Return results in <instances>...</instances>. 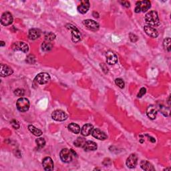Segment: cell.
Here are the masks:
<instances>
[{
  "instance_id": "cell-6",
  "label": "cell",
  "mask_w": 171,
  "mask_h": 171,
  "mask_svg": "<svg viewBox=\"0 0 171 171\" xmlns=\"http://www.w3.org/2000/svg\"><path fill=\"white\" fill-rule=\"evenodd\" d=\"M52 118L56 121H64L68 118V115L65 112L61 110H56L52 114Z\"/></svg>"
},
{
  "instance_id": "cell-32",
  "label": "cell",
  "mask_w": 171,
  "mask_h": 171,
  "mask_svg": "<svg viewBox=\"0 0 171 171\" xmlns=\"http://www.w3.org/2000/svg\"><path fill=\"white\" fill-rule=\"evenodd\" d=\"M26 62L28 63H31V64L32 63H34L36 62V58L34 57V56L29 55L26 58Z\"/></svg>"
},
{
  "instance_id": "cell-26",
  "label": "cell",
  "mask_w": 171,
  "mask_h": 171,
  "mask_svg": "<svg viewBox=\"0 0 171 171\" xmlns=\"http://www.w3.org/2000/svg\"><path fill=\"white\" fill-rule=\"evenodd\" d=\"M44 37L46 42H51L55 39L56 35L52 32H46L45 33Z\"/></svg>"
},
{
  "instance_id": "cell-39",
  "label": "cell",
  "mask_w": 171,
  "mask_h": 171,
  "mask_svg": "<svg viewBox=\"0 0 171 171\" xmlns=\"http://www.w3.org/2000/svg\"><path fill=\"white\" fill-rule=\"evenodd\" d=\"M93 16L94 17V18H99V14L97 12H93Z\"/></svg>"
},
{
  "instance_id": "cell-35",
  "label": "cell",
  "mask_w": 171,
  "mask_h": 171,
  "mask_svg": "<svg viewBox=\"0 0 171 171\" xmlns=\"http://www.w3.org/2000/svg\"><path fill=\"white\" fill-rule=\"evenodd\" d=\"M11 125L15 129H18L19 128V125L18 121H16V120H12V121L11 122Z\"/></svg>"
},
{
  "instance_id": "cell-31",
  "label": "cell",
  "mask_w": 171,
  "mask_h": 171,
  "mask_svg": "<svg viewBox=\"0 0 171 171\" xmlns=\"http://www.w3.org/2000/svg\"><path fill=\"white\" fill-rule=\"evenodd\" d=\"M160 112L165 116H168L170 114V110L169 108H166L165 106H162L160 108Z\"/></svg>"
},
{
  "instance_id": "cell-10",
  "label": "cell",
  "mask_w": 171,
  "mask_h": 171,
  "mask_svg": "<svg viewBox=\"0 0 171 171\" xmlns=\"http://www.w3.org/2000/svg\"><path fill=\"white\" fill-rule=\"evenodd\" d=\"M13 16L9 12L3 13L1 18V23L3 26H9L13 22Z\"/></svg>"
},
{
  "instance_id": "cell-12",
  "label": "cell",
  "mask_w": 171,
  "mask_h": 171,
  "mask_svg": "<svg viewBox=\"0 0 171 171\" xmlns=\"http://www.w3.org/2000/svg\"><path fill=\"white\" fill-rule=\"evenodd\" d=\"M42 165L44 170L47 171L53 170V167H54L53 160L50 157H46L45 159H43L42 161Z\"/></svg>"
},
{
  "instance_id": "cell-3",
  "label": "cell",
  "mask_w": 171,
  "mask_h": 171,
  "mask_svg": "<svg viewBox=\"0 0 171 171\" xmlns=\"http://www.w3.org/2000/svg\"><path fill=\"white\" fill-rule=\"evenodd\" d=\"M16 107L19 111L23 112L28 111L29 108V102L26 98H20L16 102Z\"/></svg>"
},
{
  "instance_id": "cell-5",
  "label": "cell",
  "mask_w": 171,
  "mask_h": 171,
  "mask_svg": "<svg viewBox=\"0 0 171 171\" xmlns=\"http://www.w3.org/2000/svg\"><path fill=\"white\" fill-rule=\"evenodd\" d=\"M151 7V3L149 1H141L138 2L136 4L135 12L139 13L140 12H146Z\"/></svg>"
},
{
  "instance_id": "cell-25",
  "label": "cell",
  "mask_w": 171,
  "mask_h": 171,
  "mask_svg": "<svg viewBox=\"0 0 171 171\" xmlns=\"http://www.w3.org/2000/svg\"><path fill=\"white\" fill-rule=\"evenodd\" d=\"M52 48H53V46L50 42L46 41L43 43H42V50L44 52H49L52 49Z\"/></svg>"
},
{
  "instance_id": "cell-38",
  "label": "cell",
  "mask_w": 171,
  "mask_h": 171,
  "mask_svg": "<svg viewBox=\"0 0 171 171\" xmlns=\"http://www.w3.org/2000/svg\"><path fill=\"white\" fill-rule=\"evenodd\" d=\"M101 67H102V68L103 69V71L105 73L108 72V68H107V67L105 66V64H104V63H102Z\"/></svg>"
},
{
  "instance_id": "cell-37",
  "label": "cell",
  "mask_w": 171,
  "mask_h": 171,
  "mask_svg": "<svg viewBox=\"0 0 171 171\" xmlns=\"http://www.w3.org/2000/svg\"><path fill=\"white\" fill-rule=\"evenodd\" d=\"M120 3H121V4H122L123 6L126 7V8H129V7L130 6V3H129L128 2L124 1V2H121Z\"/></svg>"
},
{
  "instance_id": "cell-7",
  "label": "cell",
  "mask_w": 171,
  "mask_h": 171,
  "mask_svg": "<svg viewBox=\"0 0 171 171\" xmlns=\"http://www.w3.org/2000/svg\"><path fill=\"white\" fill-rule=\"evenodd\" d=\"M50 80V76L48 73H40L35 78V81L39 84H46Z\"/></svg>"
},
{
  "instance_id": "cell-27",
  "label": "cell",
  "mask_w": 171,
  "mask_h": 171,
  "mask_svg": "<svg viewBox=\"0 0 171 171\" xmlns=\"http://www.w3.org/2000/svg\"><path fill=\"white\" fill-rule=\"evenodd\" d=\"M86 142V140H84V139L81 138V137H79V138L77 139L74 144V145L77 147H83L84 145V144Z\"/></svg>"
},
{
  "instance_id": "cell-21",
  "label": "cell",
  "mask_w": 171,
  "mask_h": 171,
  "mask_svg": "<svg viewBox=\"0 0 171 171\" xmlns=\"http://www.w3.org/2000/svg\"><path fill=\"white\" fill-rule=\"evenodd\" d=\"M83 149L86 151H93L97 149V145L96 143L93 141H87L85 142L84 145L83 146Z\"/></svg>"
},
{
  "instance_id": "cell-19",
  "label": "cell",
  "mask_w": 171,
  "mask_h": 171,
  "mask_svg": "<svg viewBox=\"0 0 171 171\" xmlns=\"http://www.w3.org/2000/svg\"><path fill=\"white\" fill-rule=\"evenodd\" d=\"M41 36V31L38 29L33 28L29 29L28 33V37L30 39H38Z\"/></svg>"
},
{
  "instance_id": "cell-30",
  "label": "cell",
  "mask_w": 171,
  "mask_h": 171,
  "mask_svg": "<svg viewBox=\"0 0 171 171\" xmlns=\"http://www.w3.org/2000/svg\"><path fill=\"white\" fill-rule=\"evenodd\" d=\"M115 83H116V84L119 87V88H125V82H124V81L121 78H116L115 80Z\"/></svg>"
},
{
  "instance_id": "cell-36",
  "label": "cell",
  "mask_w": 171,
  "mask_h": 171,
  "mask_svg": "<svg viewBox=\"0 0 171 171\" xmlns=\"http://www.w3.org/2000/svg\"><path fill=\"white\" fill-rule=\"evenodd\" d=\"M130 39L132 42H136L138 40V37L134 33H130Z\"/></svg>"
},
{
  "instance_id": "cell-24",
  "label": "cell",
  "mask_w": 171,
  "mask_h": 171,
  "mask_svg": "<svg viewBox=\"0 0 171 171\" xmlns=\"http://www.w3.org/2000/svg\"><path fill=\"white\" fill-rule=\"evenodd\" d=\"M68 129L74 134H79L80 132V127L75 123H71L68 125Z\"/></svg>"
},
{
  "instance_id": "cell-40",
  "label": "cell",
  "mask_w": 171,
  "mask_h": 171,
  "mask_svg": "<svg viewBox=\"0 0 171 171\" xmlns=\"http://www.w3.org/2000/svg\"><path fill=\"white\" fill-rule=\"evenodd\" d=\"M149 139H149V140H151L152 142H155V139H154V138H152V137H149Z\"/></svg>"
},
{
  "instance_id": "cell-2",
  "label": "cell",
  "mask_w": 171,
  "mask_h": 171,
  "mask_svg": "<svg viewBox=\"0 0 171 171\" xmlns=\"http://www.w3.org/2000/svg\"><path fill=\"white\" fill-rule=\"evenodd\" d=\"M76 155V152L72 149L69 150L68 149H63L60 153V159L63 162H70L72 161L73 155Z\"/></svg>"
},
{
  "instance_id": "cell-11",
  "label": "cell",
  "mask_w": 171,
  "mask_h": 171,
  "mask_svg": "<svg viewBox=\"0 0 171 171\" xmlns=\"http://www.w3.org/2000/svg\"><path fill=\"white\" fill-rule=\"evenodd\" d=\"M137 162H138V158L135 154H132L129 156V157L126 160V166L130 169L135 168Z\"/></svg>"
},
{
  "instance_id": "cell-4",
  "label": "cell",
  "mask_w": 171,
  "mask_h": 171,
  "mask_svg": "<svg viewBox=\"0 0 171 171\" xmlns=\"http://www.w3.org/2000/svg\"><path fill=\"white\" fill-rule=\"evenodd\" d=\"M66 28L70 29L72 32V39L74 42H78L81 39V34L79 29L72 24H67L66 26Z\"/></svg>"
},
{
  "instance_id": "cell-20",
  "label": "cell",
  "mask_w": 171,
  "mask_h": 171,
  "mask_svg": "<svg viewBox=\"0 0 171 171\" xmlns=\"http://www.w3.org/2000/svg\"><path fill=\"white\" fill-rule=\"evenodd\" d=\"M94 128L93 126L90 124H86V125H84L81 130V134L84 136H88L90 134H92V130Z\"/></svg>"
},
{
  "instance_id": "cell-28",
  "label": "cell",
  "mask_w": 171,
  "mask_h": 171,
  "mask_svg": "<svg viewBox=\"0 0 171 171\" xmlns=\"http://www.w3.org/2000/svg\"><path fill=\"white\" fill-rule=\"evenodd\" d=\"M170 43H171V39L170 38H166L163 42V46L166 51L170 52Z\"/></svg>"
},
{
  "instance_id": "cell-34",
  "label": "cell",
  "mask_w": 171,
  "mask_h": 171,
  "mask_svg": "<svg viewBox=\"0 0 171 171\" xmlns=\"http://www.w3.org/2000/svg\"><path fill=\"white\" fill-rule=\"evenodd\" d=\"M146 93V89L145 88H142L140 89L139 94L137 96H138V98H141V97L145 95Z\"/></svg>"
},
{
  "instance_id": "cell-41",
  "label": "cell",
  "mask_w": 171,
  "mask_h": 171,
  "mask_svg": "<svg viewBox=\"0 0 171 171\" xmlns=\"http://www.w3.org/2000/svg\"><path fill=\"white\" fill-rule=\"evenodd\" d=\"M4 45H5V43L2 41V42H1V46H3Z\"/></svg>"
},
{
  "instance_id": "cell-1",
  "label": "cell",
  "mask_w": 171,
  "mask_h": 171,
  "mask_svg": "<svg viewBox=\"0 0 171 171\" xmlns=\"http://www.w3.org/2000/svg\"><path fill=\"white\" fill-rule=\"evenodd\" d=\"M145 22L152 27L157 26L159 25V18L158 13L155 11H150L148 12L145 15Z\"/></svg>"
},
{
  "instance_id": "cell-16",
  "label": "cell",
  "mask_w": 171,
  "mask_h": 171,
  "mask_svg": "<svg viewBox=\"0 0 171 171\" xmlns=\"http://www.w3.org/2000/svg\"><path fill=\"white\" fill-rule=\"evenodd\" d=\"M157 109L156 108V106H149L147 108V111H146V114L147 116H148L149 118L151 120H154L156 118V115H157Z\"/></svg>"
},
{
  "instance_id": "cell-33",
  "label": "cell",
  "mask_w": 171,
  "mask_h": 171,
  "mask_svg": "<svg viewBox=\"0 0 171 171\" xmlns=\"http://www.w3.org/2000/svg\"><path fill=\"white\" fill-rule=\"evenodd\" d=\"M14 94L18 96H23V95H24L25 91H24V90H23L22 88H18L14 91Z\"/></svg>"
},
{
  "instance_id": "cell-29",
  "label": "cell",
  "mask_w": 171,
  "mask_h": 171,
  "mask_svg": "<svg viewBox=\"0 0 171 171\" xmlns=\"http://www.w3.org/2000/svg\"><path fill=\"white\" fill-rule=\"evenodd\" d=\"M36 142L37 144V146H38L39 149H42L43 147H44L46 145L45 140L43 138H39L38 139H36Z\"/></svg>"
},
{
  "instance_id": "cell-18",
  "label": "cell",
  "mask_w": 171,
  "mask_h": 171,
  "mask_svg": "<svg viewBox=\"0 0 171 171\" xmlns=\"http://www.w3.org/2000/svg\"><path fill=\"white\" fill-rule=\"evenodd\" d=\"M13 74V70L6 65L1 64V70H0V74L2 77H5L11 75Z\"/></svg>"
},
{
  "instance_id": "cell-15",
  "label": "cell",
  "mask_w": 171,
  "mask_h": 171,
  "mask_svg": "<svg viewBox=\"0 0 171 171\" xmlns=\"http://www.w3.org/2000/svg\"><path fill=\"white\" fill-rule=\"evenodd\" d=\"M92 135L94 137L95 139H98L100 140H104L107 139V136L106 134L98 128L93 129Z\"/></svg>"
},
{
  "instance_id": "cell-9",
  "label": "cell",
  "mask_w": 171,
  "mask_h": 171,
  "mask_svg": "<svg viewBox=\"0 0 171 171\" xmlns=\"http://www.w3.org/2000/svg\"><path fill=\"white\" fill-rule=\"evenodd\" d=\"M12 48L14 50H18V51H21L23 52H28L29 50V47L26 43L22 42H18L13 43Z\"/></svg>"
},
{
  "instance_id": "cell-14",
  "label": "cell",
  "mask_w": 171,
  "mask_h": 171,
  "mask_svg": "<svg viewBox=\"0 0 171 171\" xmlns=\"http://www.w3.org/2000/svg\"><path fill=\"white\" fill-rule=\"evenodd\" d=\"M144 29H145V32H146V34L149 36L151 37V38H156L159 36L158 31L154 27L150 26H146L144 28Z\"/></svg>"
},
{
  "instance_id": "cell-17",
  "label": "cell",
  "mask_w": 171,
  "mask_h": 171,
  "mask_svg": "<svg viewBox=\"0 0 171 171\" xmlns=\"http://www.w3.org/2000/svg\"><path fill=\"white\" fill-rule=\"evenodd\" d=\"M90 8V2L88 1H82L78 7V11L82 14L87 13Z\"/></svg>"
},
{
  "instance_id": "cell-22",
  "label": "cell",
  "mask_w": 171,
  "mask_h": 171,
  "mask_svg": "<svg viewBox=\"0 0 171 171\" xmlns=\"http://www.w3.org/2000/svg\"><path fill=\"white\" fill-rule=\"evenodd\" d=\"M140 166L145 170H155V168H154L153 166L146 160H142L141 162H140Z\"/></svg>"
},
{
  "instance_id": "cell-13",
  "label": "cell",
  "mask_w": 171,
  "mask_h": 171,
  "mask_svg": "<svg viewBox=\"0 0 171 171\" xmlns=\"http://www.w3.org/2000/svg\"><path fill=\"white\" fill-rule=\"evenodd\" d=\"M106 62L109 65H115V63L118 61V58L115 53L109 51L106 52Z\"/></svg>"
},
{
  "instance_id": "cell-8",
  "label": "cell",
  "mask_w": 171,
  "mask_h": 171,
  "mask_svg": "<svg viewBox=\"0 0 171 171\" xmlns=\"http://www.w3.org/2000/svg\"><path fill=\"white\" fill-rule=\"evenodd\" d=\"M83 24L88 29L91 31L96 32L99 29V24L96 22L92 19H86L83 22Z\"/></svg>"
},
{
  "instance_id": "cell-23",
  "label": "cell",
  "mask_w": 171,
  "mask_h": 171,
  "mask_svg": "<svg viewBox=\"0 0 171 171\" xmlns=\"http://www.w3.org/2000/svg\"><path fill=\"white\" fill-rule=\"evenodd\" d=\"M28 129L30 132H31L33 135L36 136H40L42 135V130H40L39 129H38L34 126L33 125H29L28 126Z\"/></svg>"
}]
</instances>
